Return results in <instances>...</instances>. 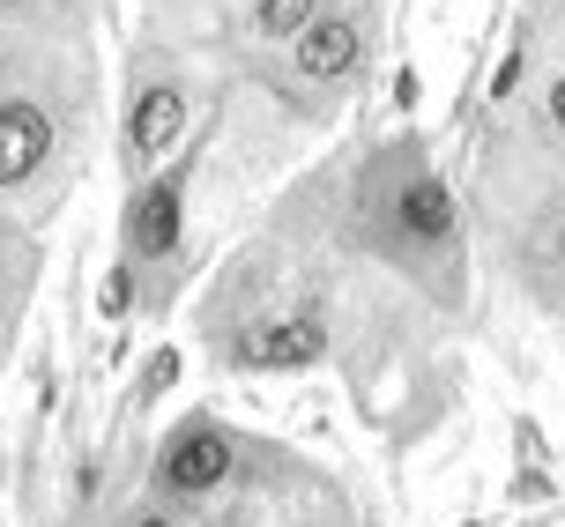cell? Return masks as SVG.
<instances>
[{
  "instance_id": "6da1fadb",
  "label": "cell",
  "mask_w": 565,
  "mask_h": 527,
  "mask_svg": "<svg viewBox=\"0 0 565 527\" xmlns=\"http://www.w3.org/2000/svg\"><path fill=\"white\" fill-rule=\"evenodd\" d=\"M231 364L238 372H312V364H328V320L312 305L276 312V320H260L231 342Z\"/></svg>"
},
{
  "instance_id": "7a4b0ae2",
  "label": "cell",
  "mask_w": 565,
  "mask_h": 527,
  "mask_svg": "<svg viewBox=\"0 0 565 527\" xmlns=\"http://www.w3.org/2000/svg\"><path fill=\"white\" fill-rule=\"evenodd\" d=\"M231 469H238L231 431H216L209 417H194L164 453H157V491H164V498H209V491L231 483Z\"/></svg>"
},
{
  "instance_id": "3957f363",
  "label": "cell",
  "mask_w": 565,
  "mask_h": 527,
  "mask_svg": "<svg viewBox=\"0 0 565 527\" xmlns=\"http://www.w3.org/2000/svg\"><path fill=\"white\" fill-rule=\"evenodd\" d=\"M290 67H298L312 89L350 83V75L365 67V23H358V15H342V8H320V15L290 37Z\"/></svg>"
},
{
  "instance_id": "277c9868",
  "label": "cell",
  "mask_w": 565,
  "mask_h": 527,
  "mask_svg": "<svg viewBox=\"0 0 565 527\" xmlns=\"http://www.w3.org/2000/svg\"><path fill=\"white\" fill-rule=\"evenodd\" d=\"M53 157V111L30 105V97H8L0 105V194L8 186H30Z\"/></svg>"
},
{
  "instance_id": "5b68a950",
  "label": "cell",
  "mask_w": 565,
  "mask_h": 527,
  "mask_svg": "<svg viewBox=\"0 0 565 527\" xmlns=\"http://www.w3.org/2000/svg\"><path fill=\"white\" fill-rule=\"evenodd\" d=\"M179 135H186V89L149 83L135 105H127V157H135V164H157V157L179 149Z\"/></svg>"
},
{
  "instance_id": "8992f818",
  "label": "cell",
  "mask_w": 565,
  "mask_h": 527,
  "mask_svg": "<svg viewBox=\"0 0 565 527\" xmlns=\"http://www.w3.org/2000/svg\"><path fill=\"white\" fill-rule=\"evenodd\" d=\"M454 194H447V179L439 171H417L409 186L395 194V230H402V246H424V252H439L454 246Z\"/></svg>"
},
{
  "instance_id": "52a82bcc",
  "label": "cell",
  "mask_w": 565,
  "mask_h": 527,
  "mask_svg": "<svg viewBox=\"0 0 565 527\" xmlns=\"http://www.w3.org/2000/svg\"><path fill=\"white\" fill-rule=\"evenodd\" d=\"M179 216H186V194H179V179H157V186H141V201L127 208V252L135 260H164L179 246Z\"/></svg>"
},
{
  "instance_id": "ba28073f",
  "label": "cell",
  "mask_w": 565,
  "mask_h": 527,
  "mask_svg": "<svg viewBox=\"0 0 565 527\" xmlns=\"http://www.w3.org/2000/svg\"><path fill=\"white\" fill-rule=\"evenodd\" d=\"M312 15H320V0H260V8H254V30L268 37V45H282V37H298Z\"/></svg>"
},
{
  "instance_id": "9c48e42d",
  "label": "cell",
  "mask_w": 565,
  "mask_h": 527,
  "mask_svg": "<svg viewBox=\"0 0 565 527\" xmlns=\"http://www.w3.org/2000/svg\"><path fill=\"white\" fill-rule=\"evenodd\" d=\"M536 252H543V260H565V201L536 223Z\"/></svg>"
},
{
  "instance_id": "30bf717a",
  "label": "cell",
  "mask_w": 565,
  "mask_h": 527,
  "mask_svg": "<svg viewBox=\"0 0 565 527\" xmlns=\"http://www.w3.org/2000/svg\"><path fill=\"white\" fill-rule=\"evenodd\" d=\"M105 312H135V268H113V276H105Z\"/></svg>"
},
{
  "instance_id": "8fae6325",
  "label": "cell",
  "mask_w": 565,
  "mask_h": 527,
  "mask_svg": "<svg viewBox=\"0 0 565 527\" xmlns=\"http://www.w3.org/2000/svg\"><path fill=\"white\" fill-rule=\"evenodd\" d=\"M171 379H179V357H171V349H164V357H149V379H141V401H157V394H164Z\"/></svg>"
},
{
  "instance_id": "7c38bea8",
  "label": "cell",
  "mask_w": 565,
  "mask_h": 527,
  "mask_svg": "<svg viewBox=\"0 0 565 527\" xmlns=\"http://www.w3.org/2000/svg\"><path fill=\"white\" fill-rule=\"evenodd\" d=\"M521 75H529V53H521V45H513V53H507V67H499V75H491V97H507V89L521 83Z\"/></svg>"
},
{
  "instance_id": "4fadbf2b",
  "label": "cell",
  "mask_w": 565,
  "mask_h": 527,
  "mask_svg": "<svg viewBox=\"0 0 565 527\" xmlns=\"http://www.w3.org/2000/svg\"><path fill=\"white\" fill-rule=\"evenodd\" d=\"M543 119H551V135L565 141V75H558V83H551V97H543Z\"/></svg>"
},
{
  "instance_id": "5bb4252c",
  "label": "cell",
  "mask_w": 565,
  "mask_h": 527,
  "mask_svg": "<svg viewBox=\"0 0 565 527\" xmlns=\"http://www.w3.org/2000/svg\"><path fill=\"white\" fill-rule=\"evenodd\" d=\"M127 527H179V520H171V513H135Z\"/></svg>"
}]
</instances>
